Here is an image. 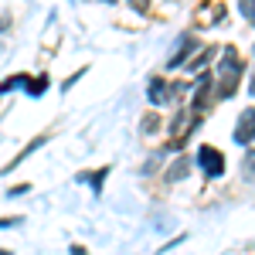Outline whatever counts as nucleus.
<instances>
[{"label":"nucleus","mask_w":255,"mask_h":255,"mask_svg":"<svg viewBox=\"0 0 255 255\" xmlns=\"http://www.w3.org/2000/svg\"><path fill=\"white\" fill-rule=\"evenodd\" d=\"M255 139V109H245L242 113V119L235 123V143H252Z\"/></svg>","instance_id":"nucleus-3"},{"label":"nucleus","mask_w":255,"mask_h":255,"mask_svg":"<svg viewBox=\"0 0 255 255\" xmlns=\"http://www.w3.org/2000/svg\"><path fill=\"white\" fill-rule=\"evenodd\" d=\"M194 48H197V41H194V38H187V41H184V48H180L174 58H170V65H167V68H180V65H187V55H191Z\"/></svg>","instance_id":"nucleus-5"},{"label":"nucleus","mask_w":255,"mask_h":255,"mask_svg":"<svg viewBox=\"0 0 255 255\" xmlns=\"http://www.w3.org/2000/svg\"><path fill=\"white\" fill-rule=\"evenodd\" d=\"M72 255H85V249H82V245H75V249H72Z\"/></svg>","instance_id":"nucleus-14"},{"label":"nucleus","mask_w":255,"mask_h":255,"mask_svg":"<svg viewBox=\"0 0 255 255\" xmlns=\"http://www.w3.org/2000/svg\"><path fill=\"white\" fill-rule=\"evenodd\" d=\"M221 79H218V96H235V85L242 79V58H238L235 48H225L221 55Z\"/></svg>","instance_id":"nucleus-1"},{"label":"nucleus","mask_w":255,"mask_h":255,"mask_svg":"<svg viewBox=\"0 0 255 255\" xmlns=\"http://www.w3.org/2000/svg\"><path fill=\"white\" fill-rule=\"evenodd\" d=\"M170 92H180V89H170L163 79H153L146 96H150V102H153V106H163V102H170Z\"/></svg>","instance_id":"nucleus-4"},{"label":"nucleus","mask_w":255,"mask_h":255,"mask_svg":"<svg viewBox=\"0 0 255 255\" xmlns=\"http://www.w3.org/2000/svg\"><path fill=\"white\" fill-rule=\"evenodd\" d=\"M197 163H201V170L208 177H221L225 174V157L218 153L215 146H201L197 150Z\"/></svg>","instance_id":"nucleus-2"},{"label":"nucleus","mask_w":255,"mask_h":255,"mask_svg":"<svg viewBox=\"0 0 255 255\" xmlns=\"http://www.w3.org/2000/svg\"><path fill=\"white\" fill-rule=\"evenodd\" d=\"M245 174H249V177H255V153H252L249 160H245Z\"/></svg>","instance_id":"nucleus-12"},{"label":"nucleus","mask_w":255,"mask_h":255,"mask_svg":"<svg viewBox=\"0 0 255 255\" xmlns=\"http://www.w3.org/2000/svg\"><path fill=\"white\" fill-rule=\"evenodd\" d=\"M187 167H191L187 160H177L174 167H170V174H167V177H170V180H180V177H187Z\"/></svg>","instance_id":"nucleus-8"},{"label":"nucleus","mask_w":255,"mask_h":255,"mask_svg":"<svg viewBox=\"0 0 255 255\" xmlns=\"http://www.w3.org/2000/svg\"><path fill=\"white\" fill-rule=\"evenodd\" d=\"M14 225H20V218H0V232L3 228H14Z\"/></svg>","instance_id":"nucleus-11"},{"label":"nucleus","mask_w":255,"mask_h":255,"mask_svg":"<svg viewBox=\"0 0 255 255\" xmlns=\"http://www.w3.org/2000/svg\"><path fill=\"white\" fill-rule=\"evenodd\" d=\"M106 174H109V167H102V170H92V177H89V180H92V187H96V191H102V180H106Z\"/></svg>","instance_id":"nucleus-9"},{"label":"nucleus","mask_w":255,"mask_h":255,"mask_svg":"<svg viewBox=\"0 0 255 255\" xmlns=\"http://www.w3.org/2000/svg\"><path fill=\"white\" fill-rule=\"evenodd\" d=\"M129 3H133V7H136L139 14H146V0H129Z\"/></svg>","instance_id":"nucleus-13"},{"label":"nucleus","mask_w":255,"mask_h":255,"mask_svg":"<svg viewBox=\"0 0 255 255\" xmlns=\"http://www.w3.org/2000/svg\"><path fill=\"white\" fill-rule=\"evenodd\" d=\"M27 82V75H10L7 82H0V96H7L10 89H17V85H24Z\"/></svg>","instance_id":"nucleus-7"},{"label":"nucleus","mask_w":255,"mask_h":255,"mask_svg":"<svg viewBox=\"0 0 255 255\" xmlns=\"http://www.w3.org/2000/svg\"><path fill=\"white\" fill-rule=\"evenodd\" d=\"M24 89H27V96H44V92H48V75L27 79V82H24Z\"/></svg>","instance_id":"nucleus-6"},{"label":"nucleus","mask_w":255,"mask_h":255,"mask_svg":"<svg viewBox=\"0 0 255 255\" xmlns=\"http://www.w3.org/2000/svg\"><path fill=\"white\" fill-rule=\"evenodd\" d=\"M242 14L255 24V0H242Z\"/></svg>","instance_id":"nucleus-10"},{"label":"nucleus","mask_w":255,"mask_h":255,"mask_svg":"<svg viewBox=\"0 0 255 255\" xmlns=\"http://www.w3.org/2000/svg\"><path fill=\"white\" fill-rule=\"evenodd\" d=\"M249 92H252V96H255V79H252V89H249Z\"/></svg>","instance_id":"nucleus-15"},{"label":"nucleus","mask_w":255,"mask_h":255,"mask_svg":"<svg viewBox=\"0 0 255 255\" xmlns=\"http://www.w3.org/2000/svg\"><path fill=\"white\" fill-rule=\"evenodd\" d=\"M0 255H10V252H7V249H0Z\"/></svg>","instance_id":"nucleus-16"}]
</instances>
